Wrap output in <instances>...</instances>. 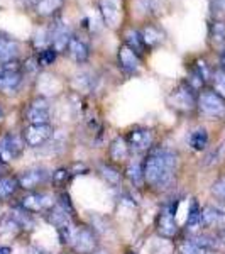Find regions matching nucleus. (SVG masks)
<instances>
[{"instance_id":"obj_9","label":"nucleus","mask_w":225,"mask_h":254,"mask_svg":"<svg viewBox=\"0 0 225 254\" xmlns=\"http://www.w3.org/2000/svg\"><path fill=\"white\" fill-rule=\"evenodd\" d=\"M24 144H26V142H22L17 136H14V134L3 136L0 139V161L9 163V161L17 159L20 154H22Z\"/></svg>"},{"instance_id":"obj_12","label":"nucleus","mask_w":225,"mask_h":254,"mask_svg":"<svg viewBox=\"0 0 225 254\" xmlns=\"http://www.w3.org/2000/svg\"><path fill=\"white\" fill-rule=\"evenodd\" d=\"M154 142V134L151 129L146 127H136L129 132L127 136V144L129 147H132L134 151H147Z\"/></svg>"},{"instance_id":"obj_35","label":"nucleus","mask_w":225,"mask_h":254,"mask_svg":"<svg viewBox=\"0 0 225 254\" xmlns=\"http://www.w3.org/2000/svg\"><path fill=\"white\" fill-rule=\"evenodd\" d=\"M217 239H219V243H220V244H224V246H225V227H224V229H220V231H219V234H217Z\"/></svg>"},{"instance_id":"obj_24","label":"nucleus","mask_w":225,"mask_h":254,"mask_svg":"<svg viewBox=\"0 0 225 254\" xmlns=\"http://www.w3.org/2000/svg\"><path fill=\"white\" fill-rule=\"evenodd\" d=\"M202 224V208H200L198 202L193 200L190 205V210H188V217H186V225L190 229H195Z\"/></svg>"},{"instance_id":"obj_15","label":"nucleus","mask_w":225,"mask_h":254,"mask_svg":"<svg viewBox=\"0 0 225 254\" xmlns=\"http://www.w3.org/2000/svg\"><path fill=\"white\" fill-rule=\"evenodd\" d=\"M100 12L104 22L109 27H115L120 20V5L118 0H100Z\"/></svg>"},{"instance_id":"obj_30","label":"nucleus","mask_w":225,"mask_h":254,"mask_svg":"<svg viewBox=\"0 0 225 254\" xmlns=\"http://www.w3.org/2000/svg\"><path fill=\"white\" fill-rule=\"evenodd\" d=\"M212 195L215 196L219 202L225 203V178H220L212 185Z\"/></svg>"},{"instance_id":"obj_27","label":"nucleus","mask_w":225,"mask_h":254,"mask_svg":"<svg viewBox=\"0 0 225 254\" xmlns=\"http://www.w3.org/2000/svg\"><path fill=\"white\" fill-rule=\"evenodd\" d=\"M127 176L134 185H141V183L144 182V171H142V166L139 165V163H130L127 166Z\"/></svg>"},{"instance_id":"obj_29","label":"nucleus","mask_w":225,"mask_h":254,"mask_svg":"<svg viewBox=\"0 0 225 254\" xmlns=\"http://www.w3.org/2000/svg\"><path fill=\"white\" fill-rule=\"evenodd\" d=\"M125 38H127V46L132 48L134 51L139 53L141 49H144V41H142V36L139 34L137 31H129L127 34H125Z\"/></svg>"},{"instance_id":"obj_16","label":"nucleus","mask_w":225,"mask_h":254,"mask_svg":"<svg viewBox=\"0 0 225 254\" xmlns=\"http://www.w3.org/2000/svg\"><path fill=\"white\" fill-rule=\"evenodd\" d=\"M19 53V44L10 36L0 34V63H7V61H14V58Z\"/></svg>"},{"instance_id":"obj_32","label":"nucleus","mask_w":225,"mask_h":254,"mask_svg":"<svg viewBox=\"0 0 225 254\" xmlns=\"http://www.w3.org/2000/svg\"><path fill=\"white\" fill-rule=\"evenodd\" d=\"M214 83H215V92L220 93V95L225 98V71L224 69H220V71L215 73Z\"/></svg>"},{"instance_id":"obj_22","label":"nucleus","mask_w":225,"mask_h":254,"mask_svg":"<svg viewBox=\"0 0 225 254\" xmlns=\"http://www.w3.org/2000/svg\"><path fill=\"white\" fill-rule=\"evenodd\" d=\"M142 41H144V44L146 46H149V48H154V46H158L159 43L163 41V32L158 29V27H154V26H147L144 31H142Z\"/></svg>"},{"instance_id":"obj_33","label":"nucleus","mask_w":225,"mask_h":254,"mask_svg":"<svg viewBox=\"0 0 225 254\" xmlns=\"http://www.w3.org/2000/svg\"><path fill=\"white\" fill-rule=\"evenodd\" d=\"M69 176H71V171L64 170V168H61V170H58L55 175H53V182H55V185L63 187V185H66V182L69 180Z\"/></svg>"},{"instance_id":"obj_8","label":"nucleus","mask_w":225,"mask_h":254,"mask_svg":"<svg viewBox=\"0 0 225 254\" xmlns=\"http://www.w3.org/2000/svg\"><path fill=\"white\" fill-rule=\"evenodd\" d=\"M156 229L159 236H163L165 239H171L176 236L178 232V222H176V214L169 205H165L159 210V215L156 219Z\"/></svg>"},{"instance_id":"obj_20","label":"nucleus","mask_w":225,"mask_h":254,"mask_svg":"<svg viewBox=\"0 0 225 254\" xmlns=\"http://www.w3.org/2000/svg\"><path fill=\"white\" fill-rule=\"evenodd\" d=\"M19 187L17 176H0V200H9Z\"/></svg>"},{"instance_id":"obj_21","label":"nucleus","mask_w":225,"mask_h":254,"mask_svg":"<svg viewBox=\"0 0 225 254\" xmlns=\"http://www.w3.org/2000/svg\"><path fill=\"white\" fill-rule=\"evenodd\" d=\"M61 7H63V0H39L36 3V12L41 17H49Z\"/></svg>"},{"instance_id":"obj_10","label":"nucleus","mask_w":225,"mask_h":254,"mask_svg":"<svg viewBox=\"0 0 225 254\" xmlns=\"http://www.w3.org/2000/svg\"><path fill=\"white\" fill-rule=\"evenodd\" d=\"M17 180H19V187L24 188V190H36V188L41 187L48 180V171L39 166L27 168V170H24L17 176Z\"/></svg>"},{"instance_id":"obj_18","label":"nucleus","mask_w":225,"mask_h":254,"mask_svg":"<svg viewBox=\"0 0 225 254\" xmlns=\"http://www.w3.org/2000/svg\"><path fill=\"white\" fill-rule=\"evenodd\" d=\"M66 51H68V55L71 56V60L76 61V63H85V61L88 60V46L78 38L69 39Z\"/></svg>"},{"instance_id":"obj_3","label":"nucleus","mask_w":225,"mask_h":254,"mask_svg":"<svg viewBox=\"0 0 225 254\" xmlns=\"http://www.w3.org/2000/svg\"><path fill=\"white\" fill-rule=\"evenodd\" d=\"M20 81H22V71L17 61L0 63V92L12 95L19 90Z\"/></svg>"},{"instance_id":"obj_14","label":"nucleus","mask_w":225,"mask_h":254,"mask_svg":"<svg viewBox=\"0 0 225 254\" xmlns=\"http://www.w3.org/2000/svg\"><path fill=\"white\" fill-rule=\"evenodd\" d=\"M202 224L207 227H224L225 208L219 205H207L202 210Z\"/></svg>"},{"instance_id":"obj_19","label":"nucleus","mask_w":225,"mask_h":254,"mask_svg":"<svg viewBox=\"0 0 225 254\" xmlns=\"http://www.w3.org/2000/svg\"><path fill=\"white\" fill-rule=\"evenodd\" d=\"M109 154H110V159H112V161H115V163L127 159V156H129V144L125 142V139L124 137H115V139H113V142L110 144Z\"/></svg>"},{"instance_id":"obj_4","label":"nucleus","mask_w":225,"mask_h":254,"mask_svg":"<svg viewBox=\"0 0 225 254\" xmlns=\"http://www.w3.org/2000/svg\"><path fill=\"white\" fill-rule=\"evenodd\" d=\"M69 246L73 248V251L78 254L95 253L98 248V239H97L95 231L87 227V225H76Z\"/></svg>"},{"instance_id":"obj_7","label":"nucleus","mask_w":225,"mask_h":254,"mask_svg":"<svg viewBox=\"0 0 225 254\" xmlns=\"http://www.w3.org/2000/svg\"><path fill=\"white\" fill-rule=\"evenodd\" d=\"M26 119L29 124H49L51 119V107L44 97H38L27 105Z\"/></svg>"},{"instance_id":"obj_37","label":"nucleus","mask_w":225,"mask_h":254,"mask_svg":"<svg viewBox=\"0 0 225 254\" xmlns=\"http://www.w3.org/2000/svg\"><path fill=\"white\" fill-rule=\"evenodd\" d=\"M0 254H12V249L9 246H0Z\"/></svg>"},{"instance_id":"obj_17","label":"nucleus","mask_w":225,"mask_h":254,"mask_svg":"<svg viewBox=\"0 0 225 254\" xmlns=\"http://www.w3.org/2000/svg\"><path fill=\"white\" fill-rule=\"evenodd\" d=\"M69 34H68V29L64 26H58L51 31V36H49V43H51V48L55 49L56 53H61V51H66L68 44H69Z\"/></svg>"},{"instance_id":"obj_36","label":"nucleus","mask_w":225,"mask_h":254,"mask_svg":"<svg viewBox=\"0 0 225 254\" xmlns=\"http://www.w3.org/2000/svg\"><path fill=\"white\" fill-rule=\"evenodd\" d=\"M220 64H222V69L225 71V48L220 51Z\"/></svg>"},{"instance_id":"obj_28","label":"nucleus","mask_w":225,"mask_h":254,"mask_svg":"<svg viewBox=\"0 0 225 254\" xmlns=\"http://www.w3.org/2000/svg\"><path fill=\"white\" fill-rule=\"evenodd\" d=\"M179 254H214V251L200 248L195 243H191L190 239H186L185 243L179 244Z\"/></svg>"},{"instance_id":"obj_2","label":"nucleus","mask_w":225,"mask_h":254,"mask_svg":"<svg viewBox=\"0 0 225 254\" xmlns=\"http://www.w3.org/2000/svg\"><path fill=\"white\" fill-rule=\"evenodd\" d=\"M200 112L210 119H224L225 117V98L217 93L215 90H203L200 92L196 100Z\"/></svg>"},{"instance_id":"obj_26","label":"nucleus","mask_w":225,"mask_h":254,"mask_svg":"<svg viewBox=\"0 0 225 254\" xmlns=\"http://www.w3.org/2000/svg\"><path fill=\"white\" fill-rule=\"evenodd\" d=\"M210 38L215 46H222V44H225V24L224 22H214L212 31H210Z\"/></svg>"},{"instance_id":"obj_23","label":"nucleus","mask_w":225,"mask_h":254,"mask_svg":"<svg viewBox=\"0 0 225 254\" xmlns=\"http://www.w3.org/2000/svg\"><path fill=\"white\" fill-rule=\"evenodd\" d=\"M208 144V134L205 129H196L190 136V146L195 151H203Z\"/></svg>"},{"instance_id":"obj_34","label":"nucleus","mask_w":225,"mask_h":254,"mask_svg":"<svg viewBox=\"0 0 225 254\" xmlns=\"http://www.w3.org/2000/svg\"><path fill=\"white\" fill-rule=\"evenodd\" d=\"M212 9L214 12H225V0H212Z\"/></svg>"},{"instance_id":"obj_40","label":"nucleus","mask_w":225,"mask_h":254,"mask_svg":"<svg viewBox=\"0 0 225 254\" xmlns=\"http://www.w3.org/2000/svg\"><path fill=\"white\" fill-rule=\"evenodd\" d=\"M127 254H136V253H127Z\"/></svg>"},{"instance_id":"obj_39","label":"nucleus","mask_w":225,"mask_h":254,"mask_svg":"<svg viewBox=\"0 0 225 254\" xmlns=\"http://www.w3.org/2000/svg\"><path fill=\"white\" fill-rule=\"evenodd\" d=\"M2 116H3V110H2V109H0V119H2Z\"/></svg>"},{"instance_id":"obj_38","label":"nucleus","mask_w":225,"mask_h":254,"mask_svg":"<svg viewBox=\"0 0 225 254\" xmlns=\"http://www.w3.org/2000/svg\"><path fill=\"white\" fill-rule=\"evenodd\" d=\"M92 254H110L109 251H104V249H97L95 253H92Z\"/></svg>"},{"instance_id":"obj_11","label":"nucleus","mask_w":225,"mask_h":254,"mask_svg":"<svg viewBox=\"0 0 225 254\" xmlns=\"http://www.w3.org/2000/svg\"><path fill=\"white\" fill-rule=\"evenodd\" d=\"M24 210L27 212H48L49 208L55 205V200L48 193H39V191H32V193L26 195L20 202Z\"/></svg>"},{"instance_id":"obj_5","label":"nucleus","mask_w":225,"mask_h":254,"mask_svg":"<svg viewBox=\"0 0 225 254\" xmlns=\"http://www.w3.org/2000/svg\"><path fill=\"white\" fill-rule=\"evenodd\" d=\"M168 104H169L171 109L179 110V112H190L196 104L193 87H191L190 83L178 85V87L169 93V97H168Z\"/></svg>"},{"instance_id":"obj_1","label":"nucleus","mask_w":225,"mask_h":254,"mask_svg":"<svg viewBox=\"0 0 225 254\" xmlns=\"http://www.w3.org/2000/svg\"><path fill=\"white\" fill-rule=\"evenodd\" d=\"M178 156L169 149H158L146 159L142 171L144 182L153 188H166L176 173Z\"/></svg>"},{"instance_id":"obj_6","label":"nucleus","mask_w":225,"mask_h":254,"mask_svg":"<svg viewBox=\"0 0 225 254\" xmlns=\"http://www.w3.org/2000/svg\"><path fill=\"white\" fill-rule=\"evenodd\" d=\"M53 132L55 129L51 124H29L24 129L22 139L29 147H39L53 137Z\"/></svg>"},{"instance_id":"obj_25","label":"nucleus","mask_w":225,"mask_h":254,"mask_svg":"<svg viewBox=\"0 0 225 254\" xmlns=\"http://www.w3.org/2000/svg\"><path fill=\"white\" fill-rule=\"evenodd\" d=\"M100 171H102V176H104V178L107 180L110 185H118V183H120L122 176H120V171H118L115 166H112V165H102Z\"/></svg>"},{"instance_id":"obj_13","label":"nucleus","mask_w":225,"mask_h":254,"mask_svg":"<svg viewBox=\"0 0 225 254\" xmlns=\"http://www.w3.org/2000/svg\"><path fill=\"white\" fill-rule=\"evenodd\" d=\"M118 66L127 73H136L141 68V60H139L137 53L132 48H129L127 44H124L118 49Z\"/></svg>"},{"instance_id":"obj_31","label":"nucleus","mask_w":225,"mask_h":254,"mask_svg":"<svg viewBox=\"0 0 225 254\" xmlns=\"http://www.w3.org/2000/svg\"><path fill=\"white\" fill-rule=\"evenodd\" d=\"M56 60V51L53 48H46L41 51L38 61L41 64H44V66H48V64H53V61Z\"/></svg>"}]
</instances>
